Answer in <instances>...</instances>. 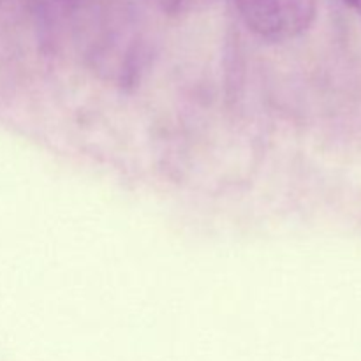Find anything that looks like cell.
I'll return each mask as SVG.
<instances>
[{"instance_id": "1", "label": "cell", "mask_w": 361, "mask_h": 361, "mask_svg": "<svg viewBox=\"0 0 361 361\" xmlns=\"http://www.w3.org/2000/svg\"><path fill=\"white\" fill-rule=\"evenodd\" d=\"M247 27L264 41L302 35L316 18L317 0H235Z\"/></svg>"}, {"instance_id": "2", "label": "cell", "mask_w": 361, "mask_h": 361, "mask_svg": "<svg viewBox=\"0 0 361 361\" xmlns=\"http://www.w3.org/2000/svg\"><path fill=\"white\" fill-rule=\"evenodd\" d=\"M152 2H155L157 6L164 7V9H176V7L182 4V0H152Z\"/></svg>"}, {"instance_id": "3", "label": "cell", "mask_w": 361, "mask_h": 361, "mask_svg": "<svg viewBox=\"0 0 361 361\" xmlns=\"http://www.w3.org/2000/svg\"><path fill=\"white\" fill-rule=\"evenodd\" d=\"M345 2H348L349 6H351L353 9H355L356 13H358L361 16V0H345Z\"/></svg>"}]
</instances>
